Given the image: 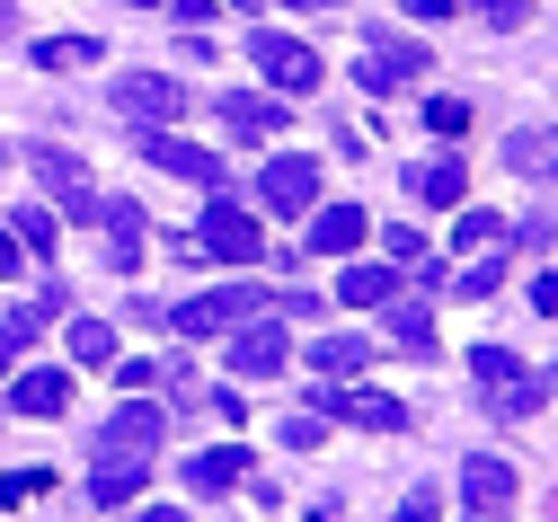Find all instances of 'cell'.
I'll use <instances>...</instances> for the list:
<instances>
[{
    "label": "cell",
    "mask_w": 558,
    "mask_h": 522,
    "mask_svg": "<svg viewBox=\"0 0 558 522\" xmlns=\"http://www.w3.org/2000/svg\"><path fill=\"white\" fill-rule=\"evenodd\" d=\"M470 372H478L487 416H497V425H532V416H541V399H549V381H532V372H523L506 345H470Z\"/></svg>",
    "instance_id": "obj_1"
},
{
    "label": "cell",
    "mask_w": 558,
    "mask_h": 522,
    "mask_svg": "<svg viewBox=\"0 0 558 522\" xmlns=\"http://www.w3.org/2000/svg\"><path fill=\"white\" fill-rule=\"evenodd\" d=\"M257 302H266L257 283H214L204 302H178V311H169V302H151V319H160V328H178V337H222V328H240Z\"/></svg>",
    "instance_id": "obj_2"
},
{
    "label": "cell",
    "mask_w": 558,
    "mask_h": 522,
    "mask_svg": "<svg viewBox=\"0 0 558 522\" xmlns=\"http://www.w3.org/2000/svg\"><path fill=\"white\" fill-rule=\"evenodd\" d=\"M107 98H116L133 124H151V133H169V124L186 116V89L169 81V71H116V81H107Z\"/></svg>",
    "instance_id": "obj_3"
},
{
    "label": "cell",
    "mask_w": 558,
    "mask_h": 522,
    "mask_svg": "<svg viewBox=\"0 0 558 522\" xmlns=\"http://www.w3.org/2000/svg\"><path fill=\"white\" fill-rule=\"evenodd\" d=\"M27 169L45 178V195L72 213V221H98V186H89V169L62 151V142H27Z\"/></svg>",
    "instance_id": "obj_4"
},
{
    "label": "cell",
    "mask_w": 558,
    "mask_h": 522,
    "mask_svg": "<svg viewBox=\"0 0 558 522\" xmlns=\"http://www.w3.org/2000/svg\"><path fill=\"white\" fill-rule=\"evenodd\" d=\"M248 62H257V71H266V81L284 89V98L319 89V71H328V62L311 53V45H293V36H275V27H257V36H248Z\"/></svg>",
    "instance_id": "obj_5"
},
{
    "label": "cell",
    "mask_w": 558,
    "mask_h": 522,
    "mask_svg": "<svg viewBox=\"0 0 558 522\" xmlns=\"http://www.w3.org/2000/svg\"><path fill=\"white\" fill-rule=\"evenodd\" d=\"M160 425H169V416H160L151 399H124V408L98 425V461H151V452H160Z\"/></svg>",
    "instance_id": "obj_6"
},
{
    "label": "cell",
    "mask_w": 558,
    "mask_h": 522,
    "mask_svg": "<svg viewBox=\"0 0 558 522\" xmlns=\"http://www.w3.org/2000/svg\"><path fill=\"white\" fill-rule=\"evenodd\" d=\"M195 248H214L222 266H257V257H266L257 221H248V213H240V204H231L222 186H214V204H204V240H195Z\"/></svg>",
    "instance_id": "obj_7"
},
{
    "label": "cell",
    "mask_w": 558,
    "mask_h": 522,
    "mask_svg": "<svg viewBox=\"0 0 558 522\" xmlns=\"http://www.w3.org/2000/svg\"><path fill=\"white\" fill-rule=\"evenodd\" d=\"M257 204H275V213H311V204H319V160H302V151L266 160V178H257Z\"/></svg>",
    "instance_id": "obj_8"
},
{
    "label": "cell",
    "mask_w": 558,
    "mask_h": 522,
    "mask_svg": "<svg viewBox=\"0 0 558 522\" xmlns=\"http://www.w3.org/2000/svg\"><path fill=\"white\" fill-rule=\"evenodd\" d=\"M89 231H107V266H116V275L143 266V204H133V195H98V221H89Z\"/></svg>",
    "instance_id": "obj_9"
},
{
    "label": "cell",
    "mask_w": 558,
    "mask_h": 522,
    "mask_svg": "<svg viewBox=\"0 0 558 522\" xmlns=\"http://www.w3.org/2000/svg\"><path fill=\"white\" fill-rule=\"evenodd\" d=\"M143 160L160 169V178H186V186H222L231 169H222V151H204V142H169V133H151L143 142Z\"/></svg>",
    "instance_id": "obj_10"
},
{
    "label": "cell",
    "mask_w": 558,
    "mask_h": 522,
    "mask_svg": "<svg viewBox=\"0 0 558 522\" xmlns=\"http://www.w3.org/2000/svg\"><path fill=\"white\" fill-rule=\"evenodd\" d=\"M416 71H435V62H426V45H408V36H381V27H373V53H364V89L381 98V89L416 81Z\"/></svg>",
    "instance_id": "obj_11"
},
{
    "label": "cell",
    "mask_w": 558,
    "mask_h": 522,
    "mask_svg": "<svg viewBox=\"0 0 558 522\" xmlns=\"http://www.w3.org/2000/svg\"><path fill=\"white\" fill-rule=\"evenodd\" d=\"M373 240V213L364 204H319V221H311V248L319 257H355Z\"/></svg>",
    "instance_id": "obj_12"
},
{
    "label": "cell",
    "mask_w": 558,
    "mask_h": 522,
    "mask_svg": "<svg viewBox=\"0 0 558 522\" xmlns=\"http://www.w3.org/2000/svg\"><path fill=\"white\" fill-rule=\"evenodd\" d=\"M461 505H470L478 522H487V513H506V505H514V470H506V461H487V452L461 461Z\"/></svg>",
    "instance_id": "obj_13"
},
{
    "label": "cell",
    "mask_w": 558,
    "mask_h": 522,
    "mask_svg": "<svg viewBox=\"0 0 558 522\" xmlns=\"http://www.w3.org/2000/svg\"><path fill=\"white\" fill-rule=\"evenodd\" d=\"M284 363H293L284 328H240V345H231V372H240V381H275Z\"/></svg>",
    "instance_id": "obj_14"
},
{
    "label": "cell",
    "mask_w": 558,
    "mask_h": 522,
    "mask_svg": "<svg viewBox=\"0 0 558 522\" xmlns=\"http://www.w3.org/2000/svg\"><path fill=\"white\" fill-rule=\"evenodd\" d=\"M10 408L19 416H62L72 408V372H10Z\"/></svg>",
    "instance_id": "obj_15"
},
{
    "label": "cell",
    "mask_w": 558,
    "mask_h": 522,
    "mask_svg": "<svg viewBox=\"0 0 558 522\" xmlns=\"http://www.w3.org/2000/svg\"><path fill=\"white\" fill-rule=\"evenodd\" d=\"M222 124H231V133H284L293 116H284V98H257V89H231V98H222Z\"/></svg>",
    "instance_id": "obj_16"
},
{
    "label": "cell",
    "mask_w": 558,
    "mask_h": 522,
    "mask_svg": "<svg viewBox=\"0 0 558 522\" xmlns=\"http://www.w3.org/2000/svg\"><path fill=\"white\" fill-rule=\"evenodd\" d=\"M143 478H151V461H89V496L98 505H133Z\"/></svg>",
    "instance_id": "obj_17"
},
{
    "label": "cell",
    "mask_w": 558,
    "mask_h": 522,
    "mask_svg": "<svg viewBox=\"0 0 558 522\" xmlns=\"http://www.w3.org/2000/svg\"><path fill=\"white\" fill-rule=\"evenodd\" d=\"M381 328H390L408 354H435V319H426V302H399V292H390V302H381Z\"/></svg>",
    "instance_id": "obj_18"
},
{
    "label": "cell",
    "mask_w": 558,
    "mask_h": 522,
    "mask_svg": "<svg viewBox=\"0 0 558 522\" xmlns=\"http://www.w3.org/2000/svg\"><path fill=\"white\" fill-rule=\"evenodd\" d=\"M248 478V452H240V442H222V452H195L186 461V487H204V496H214V487H240Z\"/></svg>",
    "instance_id": "obj_19"
},
{
    "label": "cell",
    "mask_w": 558,
    "mask_h": 522,
    "mask_svg": "<svg viewBox=\"0 0 558 522\" xmlns=\"http://www.w3.org/2000/svg\"><path fill=\"white\" fill-rule=\"evenodd\" d=\"M390 292H399L390 266H345V275H337V302H355V311H381Z\"/></svg>",
    "instance_id": "obj_20"
},
{
    "label": "cell",
    "mask_w": 558,
    "mask_h": 522,
    "mask_svg": "<svg viewBox=\"0 0 558 522\" xmlns=\"http://www.w3.org/2000/svg\"><path fill=\"white\" fill-rule=\"evenodd\" d=\"M364 363H373L364 337H319V345H311V372H328V381H355Z\"/></svg>",
    "instance_id": "obj_21"
},
{
    "label": "cell",
    "mask_w": 558,
    "mask_h": 522,
    "mask_svg": "<svg viewBox=\"0 0 558 522\" xmlns=\"http://www.w3.org/2000/svg\"><path fill=\"white\" fill-rule=\"evenodd\" d=\"M408 186H416V204H444V213H452V204H461V186H470V178H461V160H426V169H416V178H408Z\"/></svg>",
    "instance_id": "obj_22"
},
{
    "label": "cell",
    "mask_w": 558,
    "mask_h": 522,
    "mask_svg": "<svg viewBox=\"0 0 558 522\" xmlns=\"http://www.w3.org/2000/svg\"><path fill=\"white\" fill-rule=\"evenodd\" d=\"M98 62V36H45L36 45V71H89Z\"/></svg>",
    "instance_id": "obj_23"
},
{
    "label": "cell",
    "mask_w": 558,
    "mask_h": 522,
    "mask_svg": "<svg viewBox=\"0 0 558 522\" xmlns=\"http://www.w3.org/2000/svg\"><path fill=\"white\" fill-rule=\"evenodd\" d=\"M444 292H452V302H487V292H506V266H497V257H478V266L444 275Z\"/></svg>",
    "instance_id": "obj_24"
},
{
    "label": "cell",
    "mask_w": 558,
    "mask_h": 522,
    "mask_svg": "<svg viewBox=\"0 0 558 522\" xmlns=\"http://www.w3.org/2000/svg\"><path fill=\"white\" fill-rule=\"evenodd\" d=\"M506 169H541V178H558V133H514V142H506Z\"/></svg>",
    "instance_id": "obj_25"
},
{
    "label": "cell",
    "mask_w": 558,
    "mask_h": 522,
    "mask_svg": "<svg viewBox=\"0 0 558 522\" xmlns=\"http://www.w3.org/2000/svg\"><path fill=\"white\" fill-rule=\"evenodd\" d=\"M72 363H89V372L116 363V328L107 319H72Z\"/></svg>",
    "instance_id": "obj_26"
},
{
    "label": "cell",
    "mask_w": 558,
    "mask_h": 522,
    "mask_svg": "<svg viewBox=\"0 0 558 522\" xmlns=\"http://www.w3.org/2000/svg\"><path fill=\"white\" fill-rule=\"evenodd\" d=\"M53 231H62V221H53V213H45V204H27V213H19V240H27V248H36V257H45V248H53Z\"/></svg>",
    "instance_id": "obj_27"
},
{
    "label": "cell",
    "mask_w": 558,
    "mask_h": 522,
    "mask_svg": "<svg viewBox=\"0 0 558 522\" xmlns=\"http://www.w3.org/2000/svg\"><path fill=\"white\" fill-rule=\"evenodd\" d=\"M53 487V470L36 461V470H10V478H0V496H10V505H27V496H45Z\"/></svg>",
    "instance_id": "obj_28"
},
{
    "label": "cell",
    "mask_w": 558,
    "mask_h": 522,
    "mask_svg": "<svg viewBox=\"0 0 558 522\" xmlns=\"http://www.w3.org/2000/svg\"><path fill=\"white\" fill-rule=\"evenodd\" d=\"M497 231H506L497 213H461V231H452V240H461V248H497Z\"/></svg>",
    "instance_id": "obj_29"
},
{
    "label": "cell",
    "mask_w": 558,
    "mask_h": 522,
    "mask_svg": "<svg viewBox=\"0 0 558 522\" xmlns=\"http://www.w3.org/2000/svg\"><path fill=\"white\" fill-rule=\"evenodd\" d=\"M116 372H124V390H133V399H143V390H151V381H160V363H151V354H124V363H116Z\"/></svg>",
    "instance_id": "obj_30"
},
{
    "label": "cell",
    "mask_w": 558,
    "mask_h": 522,
    "mask_svg": "<svg viewBox=\"0 0 558 522\" xmlns=\"http://www.w3.org/2000/svg\"><path fill=\"white\" fill-rule=\"evenodd\" d=\"M426 124H435V133H470V107H461V98H435Z\"/></svg>",
    "instance_id": "obj_31"
},
{
    "label": "cell",
    "mask_w": 558,
    "mask_h": 522,
    "mask_svg": "<svg viewBox=\"0 0 558 522\" xmlns=\"http://www.w3.org/2000/svg\"><path fill=\"white\" fill-rule=\"evenodd\" d=\"M319 434H328V416H311V408H302V416L284 425V442H293V452H311V442H319Z\"/></svg>",
    "instance_id": "obj_32"
},
{
    "label": "cell",
    "mask_w": 558,
    "mask_h": 522,
    "mask_svg": "<svg viewBox=\"0 0 558 522\" xmlns=\"http://www.w3.org/2000/svg\"><path fill=\"white\" fill-rule=\"evenodd\" d=\"M478 10H487V27H523V19H532V0H478Z\"/></svg>",
    "instance_id": "obj_33"
},
{
    "label": "cell",
    "mask_w": 558,
    "mask_h": 522,
    "mask_svg": "<svg viewBox=\"0 0 558 522\" xmlns=\"http://www.w3.org/2000/svg\"><path fill=\"white\" fill-rule=\"evenodd\" d=\"M160 10H178L186 27H204V19H214V10H222V0H160Z\"/></svg>",
    "instance_id": "obj_34"
},
{
    "label": "cell",
    "mask_w": 558,
    "mask_h": 522,
    "mask_svg": "<svg viewBox=\"0 0 558 522\" xmlns=\"http://www.w3.org/2000/svg\"><path fill=\"white\" fill-rule=\"evenodd\" d=\"M399 522H435V487H416V496L399 505Z\"/></svg>",
    "instance_id": "obj_35"
},
{
    "label": "cell",
    "mask_w": 558,
    "mask_h": 522,
    "mask_svg": "<svg viewBox=\"0 0 558 522\" xmlns=\"http://www.w3.org/2000/svg\"><path fill=\"white\" fill-rule=\"evenodd\" d=\"M532 302H541V319H558V266H549V275L532 283Z\"/></svg>",
    "instance_id": "obj_36"
},
{
    "label": "cell",
    "mask_w": 558,
    "mask_h": 522,
    "mask_svg": "<svg viewBox=\"0 0 558 522\" xmlns=\"http://www.w3.org/2000/svg\"><path fill=\"white\" fill-rule=\"evenodd\" d=\"M408 10H416V19H452L461 0H408Z\"/></svg>",
    "instance_id": "obj_37"
},
{
    "label": "cell",
    "mask_w": 558,
    "mask_h": 522,
    "mask_svg": "<svg viewBox=\"0 0 558 522\" xmlns=\"http://www.w3.org/2000/svg\"><path fill=\"white\" fill-rule=\"evenodd\" d=\"M0 275H19V240L10 231H0Z\"/></svg>",
    "instance_id": "obj_38"
},
{
    "label": "cell",
    "mask_w": 558,
    "mask_h": 522,
    "mask_svg": "<svg viewBox=\"0 0 558 522\" xmlns=\"http://www.w3.org/2000/svg\"><path fill=\"white\" fill-rule=\"evenodd\" d=\"M0 36H19V10H10V0H0Z\"/></svg>",
    "instance_id": "obj_39"
},
{
    "label": "cell",
    "mask_w": 558,
    "mask_h": 522,
    "mask_svg": "<svg viewBox=\"0 0 558 522\" xmlns=\"http://www.w3.org/2000/svg\"><path fill=\"white\" fill-rule=\"evenodd\" d=\"M143 522H178V505H151V513H143Z\"/></svg>",
    "instance_id": "obj_40"
},
{
    "label": "cell",
    "mask_w": 558,
    "mask_h": 522,
    "mask_svg": "<svg viewBox=\"0 0 558 522\" xmlns=\"http://www.w3.org/2000/svg\"><path fill=\"white\" fill-rule=\"evenodd\" d=\"M10 354H19V345H0V381H10Z\"/></svg>",
    "instance_id": "obj_41"
},
{
    "label": "cell",
    "mask_w": 558,
    "mask_h": 522,
    "mask_svg": "<svg viewBox=\"0 0 558 522\" xmlns=\"http://www.w3.org/2000/svg\"><path fill=\"white\" fill-rule=\"evenodd\" d=\"M124 10H160V0H124Z\"/></svg>",
    "instance_id": "obj_42"
},
{
    "label": "cell",
    "mask_w": 558,
    "mask_h": 522,
    "mask_svg": "<svg viewBox=\"0 0 558 522\" xmlns=\"http://www.w3.org/2000/svg\"><path fill=\"white\" fill-rule=\"evenodd\" d=\"M231 10H266V0H231Z\"/></svg>",
    "instance_id": "obj_43"
},
{
    "label": "cell",
    "mask_w": 558,
    "mask_h": 522,
    "mask_svg": "<svg viewBox=\"0 0 558 522\" xmlns=\"http://www.w3.org/2000/svg\"><path fill=\"white\" fill-rule=\"evenodd\" d=\"M0 151H10V142H0Z\"/></svg>",
    "instance_id": "obj_44"
}]
</instances>
